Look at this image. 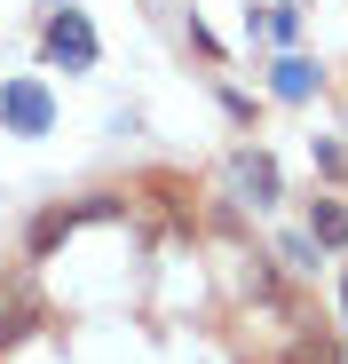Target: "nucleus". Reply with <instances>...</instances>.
I'll return each instance as SVG.
<instances>
[{
	"label": "nucleus",
	"mask_w": 348,
	"mask_h": 364,
	"mask_svg": "<svg viewBox=\"0 0 348 364\" xmlns=\"http://www.w3.org/2000/svg\"><path fill=\"white\" fill-rule=\"evenodd\" d=\"M309 246H332V254L348 246V206H340V198H317V222H309Z\"/></svg>",
	"instance_id": "nucleus-5"
},
{
	"label": "nucleus",
	"mask_w": 348,
	"mask_h": 364,
	"mask_svg": "<svg viewBox=\"0 0 348 364\" xmlns=\"http://www.w3.org/2000/svg\"><path fill=\"white\" fill-rule=\"evenodd\" d=\"M95 214H111V206H103V198H87V206H48V214L32 222V237H24V246H32V254H48V246H55V237H64L72 222H95Z\"/></svg>",
	"instance_id": "nucleus-4"
},
{
	"label": "nucleus",
	"mask_w": 348,
	"mask_h": 364,
	"mask_svg": "<svg viewBox=\"0 0 348 364\" xmlns=\"http://www.w3.org/2000/svg\"><path fill=\"white\" fill-rule=\"evenodd\" d=\"M0 127H9V135H48L55 127V95L40 80H9V87H0Z\"/></svg>",
	"instance_id": "nucleus-1"
},
{
	"label": "nucleus",
	"mask_w": 348,
	"mask_h": 364,
	"mask_svg": "<svg viewBox=\"0 0 348 364\" xmlns=\"http://www.w3.org/2000/svg\"><path fill=\"white\" fill-rule=\"evenodd\" d=\"M277 95H285V103L317 95V64H301V55H285V64H277Z\"/></svg>",
	"instance_id": "nucleus-7"
},
{
	"label": "nucleus",
	"mask_w": 348,
	"mask_h": 364,
	"mask_svg": "<svg viewBox=\"0 0 348 364\" xmlns=\"http://www.w3.org/2000/svg\"><path fill=\"white\" fill-rule=\"evenodd\" d=\"M261 32H269L277 48H293V32H301V16H293V9H269V16H261Z\"/></svg>",
	"instance_id": "nucleus-8"
},
{
	"label": "nucleus",
	"mask_w": 348,
	"mask_h": 364,
	"mask_svg": "<svg viewBox=\"0 0 348 364\" xmlns=\"http://www.w3.org/2000/svg\"><path fill=\"white\" fill-rule=\"evenodd\" d=\"M40 293H32V277H0V348H16V341H32L40 333Z\"/></svg>",
	"instance_id": "nucleus-2"
},
{
	"label": "nucleus",
	"mask_w": 348,
	"mask_h": 364,
	"mask_svg": "<svg viewBox=\"0 0 348 364\" xmlns=\"http://www.w3.org/2000/svg\"><path fill=\"white\" fill-rule=\"evenodd\" d=\"M340 301H348V277H340Z\"/></svg>",
	"instance_id": "nucleus-9"
},
{
	"label": "nucleus",
	"mask_w": 348,
	"mask_h": 364,
	"mask_svg": "<svg viewBox=\"0 0 348 364\" xmlns=\"http://www.w3.org/2000/svg\"><path fill=\"white\" fill-rule=\"evenodd\" d=\"M238 182L269 206V198H277V166H269V151H238Z\"/></svg>",
	"instance_id": "nucleus-6"
},
{
	"label": "nucleus",
	"mask_w": 348,
	"mask_h": 364,
	"mask_svg": "<svg viewBox=\"0 0 348 364\" xmlns=\"http://www.w3.org/2000/svg\"><path fill=\"white\" fill-rule=\"evenodd\" d=\"M40 40H48V55H55L64 72H87V64H95V32H87V16H80V9H55Z\"/></svg>",
	"instance_id": "nucleus-3"
}]
</instances>
